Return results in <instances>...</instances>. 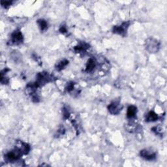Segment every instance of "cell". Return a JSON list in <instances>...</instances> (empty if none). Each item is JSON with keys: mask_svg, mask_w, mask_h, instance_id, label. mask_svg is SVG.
I'll return each mask as SVG.
<instances>
[{"mask_svg": "<svg viewBox=\"0 0 167 167\" xmlns=\"http://www.w3.org/2000/svg\"><path fill=\"white\" fill-rule=\"evenodd\" d=\"M88 46H89L88 45V44H86V43L79 44V45H78V46L74 47V51H76V52H84L88 49Z\"/></svg>", "mask_w": 167, "mask_h": 167, "instance_id": "14", "label": "cell"}, {"mask_svg": "<svg viewBox=\"0 0 167 167\" xmlns=\"http://www.w3.org/2000/svg\"><path fill=\"white\" fill-rule=\"evenodd\" d=\"M69 64V61L66 60H63L62 61H61L60 62L58 63L56 65H55V69L56 70L58 71H62V69H64V67L67 65Z\"/></svg>", "mask_w": 167, "mask_h": 167, "instance_id": "12", "label": "cell"}, {"mask_svg": "<svg viewBox=\"0 0 167 167\" xmlns=\"http://www.w3.org/2000/svg\"><path fill=\"white\" fill-rule=\"evenodd\" d=\"M130 25L129 22H125L122 23L120 26H116L114 27L113 28V32L116 34L120 35L122 36L126 35L127 31L128 28H129Z\"/></svg>", "mask_w": 167, "mask_h": 167, "instance_id": "3", "label": "cell"}, {"mask_svg": "<svg viewBox=\"0 0 167 167\" xmlns=\"http://www.w3.org/2000/svg\"><path fill=\"white\" fill-rule=\"evenodd\" d=\"M140 155L141 157L147 161H153L156 158V154L155 153L149 151L147 149H143L140 151Z\"/></svg>", "mask_w": 167, "mask_h": 167, "instance_id": "7", "label": "cell"}, {"mask_svg": "<svg viewBox=\"0 0 167 167\" xmlns=\"http://www.w3.org/2000/svg\"><path fill=\"white\" fill-rule=\"evenodd\" d=\"M1 5H2L3 7L7 8V7H9V6H10V5H11V4H13V1H1Z\"/></svg>", "mask_w": 167, "mask_h": 167, "instance_id": "16", "label": "cell"}, {"mask_svg": "<svg viewBox=\"0 0 167 167\" xmlns=\"http://www.w3.org/2000/svg\"><path fill=\"white\" fill-rule=\"evenodd\" d=\"M136 112H137V108L135 106H129V108H127V117L129 119H132L135 116Z\"/></svg>", "mask_w": 167, "mask_h": 167, "instance_id": "9", "label": "cell"}, {"mask_svg": "<svg viewBox=\"0 0 167 167\" xmlns=\"http://www.w3.org/2000/svg\"><path fill=\"white\" fill-rule=\"evenodd\" d=\"M152 131L155 133V134L157 135H162V129L161 127H155L152 128Z\"/></svg>", "mask_w": 167, "mask_h": 167, "instance_id": "15", "label": "cell"}, {"mask_svg": "<svg viewBox=\"0 0 167 167\" xmlns=\"http://www.w3.org/2000/svg\"><path fill=\"white\" fill-rule=\"evenodd\" d=\"M146 48L147 51L151 53L157 52L160 47V44L155 39L150 38L146 41Z\"/></svg>", "mask_w": 167, "mask_h": 167, "instance_id": "2", "label": "cell"}, {"mask_svg": "<svg viewBox=\"0 0 167 167\" xmlns=\"http://www.w3.org/2000/svg\"><path fill=\"white\" fill-rule=\"evenodd\" d=\"M95 65H96L95 60L93 59V58H90V59L88 60L87 65H86V71L88 72V73L92 72L94 70L95 67Z\"/></svg>", "mask_w": 167, "mask_h": 167, "instance_id": "8", "label": "cell"}, {"mask_svg": "<svg viewBox=\"0 0 167 167\" xmlns=\"http://www.w3.org/2000/svg\"><path fill=\"white\" fill-rule=\"evenodd\" d=\"M60 32L62 33H67V28L65 26H62V27H60Z\"/></svg>", "mask_w": 167, "mask_h": 167, "instance_id": "19", "label": "cell"}, {"mask_svg": "<svg viewBox=\"0 0 167 167\" xmlns=\"http://www.w3.org/2000/svg\"><path fill=\"white\" fill-rule=\"evenodd\" d=\"M73 89H74V83H73V82L68 84L67 86V87H66V90H67V91H68V92L72 91L73 90Z\"/></svg>", "mask_w": 167, "mask_h": 167, "instance_id": "17", "label": "cell"}, {"mask_svg": "<svg viewBox=\"0 0 167 167\" xmlns=\"http://www.w3.org/2000/svg\"><path fill=\"white\" fill-rule=\"evenodd\" d=\"M122 107L121 106L120 103L118 101H114L110 105H108V110L109 111L110 113L114 115L118 114L121 110Z\"/></svg>", "mask_w": 167, "mask_h": 167, "instance_id": "6", "label": "cell"}, {"mask_svg": "<svg viewBox=\"0 0 167 167\" xmlns=\"http://www.w3.org/2000/svg\"><path fill=\"white\" fill-rule=\"evenodd\" d=\"M20 147H18L19 149L21 150V152L22 153H24V154H27L30 151V146L28 144L24 142H20Z\"/></svg>", "mask_w": 167, "mask_h": 167, "instance_id": "11", "label": "cell"}, {"mask_svg": "<svg viewBox=\"0 0 167 167\" xmlns=\"http://www.w3.org/2000/svg\"><path fill=\"white\" fill-rule=\"evenodd\" d=\"M23 35H22L21 32L19 31V30H16L11 35V44L18 45V44H21L23 42Z\"/></svg>", "mask_w": 167, "mask_h": 167, "instance_id": "5", "label": "cell"}, {"mask_svg": "<svg viewBox=\"0 0 167 167\" xmlns=\"http://www.w3.org/2000/svg\"><path fill=\"white\" fill-rule=\"evenodd\" d=\"M159 118V117L156 113H155L153 111H151L147 113L146 117V121L147 122H152L157 121Z\"/></svg>", "mask_w": 167, "mask_h": 167, "instance_id": "10", "label": "cell"}, {"mask_svg": "<svg viewBox=\"0 0 167 167\" xmlns=\"http://www.w3.org/2000/svg\"><path fill=\"white\" fill-rule=\"evenodd\" d=\"M37 24L39 26L40 29L42 32L45 31L48 27V23H47L46 20H43V19H40V20H37Z\"/></svg>", "mask_w": 167, "mask_h": 167, "instance_id": "13", "label": "cell"}, {"mask_svg": "<svg viewBox=\"0 0 167 167\" xmlns=\"http://www.w3.org/2000/svg\"><path fill=\"white\" fill-rule=\"evenodd\" d=\"M51 76H49L48 73H41L37 74V80H36L35 84L37 86V87H39L40 86L45 84L46 83L48 82L51 80Z\"/></svg>", "mask_w": 167, "mask_h": 167, "instance_id": "4", "label": "cell"}, {"mask_svg": "<svg viewBox=\"0 0 167 167\" xmlns=\"http://www.w3.org/2000/svg\"><path fill=\"white\" fill-rule=\"evenodd\" d=\"M69 113V111L66 109V108H64L63 109V116L65 118H68Z\"/></svg>", "mask_w": 167, "mask_h": 167, "instance_id": "18", "label": "cell"}, {"mask_svg": "<svg viewBox=\"0 0 167 167\" xmlns=\"http://www.w3.org/2000/svg\"><path fill=\"white\" fill-rule=\"evenodd\" d=\"M22 152L21 150L16 147L15 149L13 150V151L8 152L7 154L5 155V160L9 163H13L15 161H18L20 159Z\"/></svg>", "mask_w": 167, "mask_h": 167, "instance_id": "1", "label": "cell"}]
</instances>
